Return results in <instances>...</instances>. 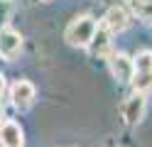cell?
I'll return each mask as SVG.
<instances>
[{
	"label": "cell",
	"instance_id": "cell-13",
	"mask_svg": "<svg viewBox=\"0 0 152 147\" xmlns=\"http://www.w3.org/2000/svg\"><path fill=\"white\" fill-rule=\"evenodd\" d=\"M0 115H3V105H0Z\"/></svg>",
	"mask_w": 152,
	"mask_h": 147
},
{
	"label": "cell",
	"instance_id": "cell-2",
	"mask_svg": "<svg viewBox=\"0 0 152 147\" xmlns=\"http://www.w3.org/2000/svg\"><path fill=\"white\" fill-rule=\"evenodd\" d=\"M96 27L98 25L93 22V17H79L76 22L69 25V29H66V42L71 47H88Z\"/></svg>",
	"mask_w": 152,
	"mask_h": 147
},
{
	"label": "cell",
	"instance_id": "cell-5",
	"mask_svg": "<svg viewBox=\"0 0 152 147\" xmlns=\"http://www.w3.org/2000/svg\"><path fill=\"white\" fill-rule=\"evenodd\" d=\"M22 142H25V137H22V130L17 123L7 120L0 125V145L3 147H22Z\"/></svg>",
	"mask_w": 152,
	"mask_h": 147
},
{
	"label": "cell",
	"instance_id": "cell-7",
	"mask_svg": "<svg viewBox=\"0 0 152 147\" xmlns=\"http://www.w3.org/2000/svg\"><path fill=\"white\" fill-rule=\"evenodd\" d=\"M110 71H113V76H115L118 81H130V76H132V61H130V56H125L123 52L110 54Z\"/></svg>",
	"mask_w": 152,
	"mask_h": 147
},
{
	"label": "cell",
	"instance_id": "cell-9",
	"mask_svg": "<svg viewBox=\"0 0 152 147\" xmlns=\"http://www.w3.org/2000/svg\"><path fill=\"white\" fill-rule=\"evenodd\" d=\"M128 25V15L123 7H110L108 15H106V27L110 29V32H120V29H125Z\"/></svg>",
	"mask_w": 152,
	"mask_h": 147
},
{
	"label": "cell",
	"instance_id": "cell-6",
	"mask_svg": "<svg viewBox=\"0 0 152 147\" xmlns=\"http://www.w3.org/2000/svg\"><path fill=\"white\" fill-rule=\"evenodd\" d=\"M142 110H145V96L135 93L132 98L125 101V105H123V118H125L128 125H135L140 118H142Z\"/></svg>",
	"mask_w": 152,
	"mask_h": 147
},
{
	"label": "cell",
	"instance_id": "cell-8",
	"mask_svg": "<svg viewBox=\"0 0 152 147\" xmlns=\"http://www.w3.org/2000/svg\"><path fill=\"white\" fill-rule=\"evenodd\" d=\"M91 49H93V54H101V56H106L110 52V29L103 25V27H96V32H93L91 37Z\"/></svg>",
	"mask_w": 152,
	"mask_h": 147
},
{
	"label": "cell",
	"instance_id": "cell-11",
	"mask_svg": "<svg viewBox=\"0 0 152 147\" xmlns=\"http://www.w3.org/2000/svg\"><path fill=\"white\" fill-rule=\"evenodd\" d=\"M147 3H152V0H132V5H147Z\"/></svg>",
	"mask_w": 152,
	"mask_h": 147
},
{
	"label": "cell",
	"instance_id": "cell-3",
	"mask_svg": "<svg viewBox=\"0 0 152 147\" xmlns=\"http://www.w3.org/2000/svg\"><path fill=\"white\" fill-rule=\"evenodd\" d=\"M22 49V37L15 29H0V56L3 59H15Z\"/></svg>",
	"mask_w": 152,
	"mask_h": 147
},
{
	"label": "cell",
	"instance_id": "cell-4",
	"mask_svg": "<svg viewBox=\"0 0 152 147\" xmlns=\"http://www.w3.org/2000/svg\"><path fill=\"white\" fill-rule=\"evenodd\" d=\"M32 101H34V86L30 81H17L12 86V103H15V108L27 110V108L32 105Z\"/></svg>",
	"mask_w": 152,
	"mask_h": 147
},
{
	"label": "cell",
	"instance_id": "cell-1",
	"mask_svg": "<svg viewBox=\"0 0 152 147\" xmlns=\"http://www.w3.org/2000/svg\"><path fill=\"white\" fill-rule=\"evenodd\" d=\"M130 81H132L137 93H145L147 88H152V54L150 52H142V54L135 56Z\"/></svg>",
	"mask_w": 152,
	"mask_h": 147
},
{
	"label": "cell",
	"instance_id": "cell-10",
	"mask_svg": "<svg viewBox=\"0 0 152 147\" xmlns=\"http://www.w3.org/2000/svg\"><path fill=\"white\" fill-rule=\"evenodd\" d=\"M7 15H10V3L7 0H0V25L7 22Z\"/></svg>",
	"mask_w": 152,
	"mask_h": 147
},
{
	"label": "cell",
	"instance_id": "cell-12",
	"mask_svg": "<svg viewBox=\"0 0 152 147\" xmlns=\"http://www.w3.org/2000/svg\"><path fill=\"white\" fill-rule=\"evenodd\" d=\"M3 91H5V78L0 76V96H3Z\"/></svg>",
	"mask_w": 152,
	"mask_h": 147
}]
</instances>
